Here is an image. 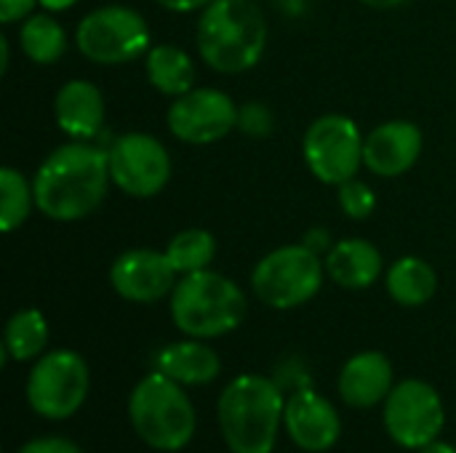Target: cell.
Segmentation results:
<instances>
[{
    "label": "cell",
    "mask_w": 456,
    "mask_h": 453,
    "mask_svg": "<svg viewBox=\"0 0 456 453\" xmlns=\"http://www.w3.org/2000/svg\"><path fill=\"white\" fill-rule=\"evenodd\" d=\"M361 3H366V5H371V8H401L403 3H409V0H361Z\"/></svg>",
    "instance_id": "obj_34"
},
{
    "label": "cell",
    "mask_w": 456,
    "mask_h": 453,
    "mask_svg": "<svg viewBox=\"0 0 456 453\" xmlns=\"http://www.w3.org/2000/svg\"><path fill=\"white\" fill-rule=\"evenodd\" d=\"M88 387L91 374L86 358L75 350H53L35 360L27 376V403L37 417L61 422L83 409Z\"/></svg>",
    "instance_id": "obj_7"
},
{
    "label": "cell",
    "mask_w": 456,
    "mask_h": 453,
    "mask_svg": "<svg viewBox=\"0 0 456 453\" xmlns=\"http://www.w3.org/2000/svg\"><path fill=\"white\" fill-rule=\"evenodd\" d=\"M305 163L323 184H345L363 166V139L358 125L345 115H321L310 123L302 142Z\"/></svg>",
    "instance_id": "obj_10"
},
{
    "label": "cell",
    "mask_w": 456,
    "mask_h": 453,
    "mask_svg": "<svg viewBox=\"0 0 456 453\" xmlns=\"http://www.w3.org/2000/svg\"><path fill=\"white\" fill-rule=\"evenodd\" d=\"M19 43H21V51L35 64H53L67 51V32L53 16L37 13V16H29L21 24Z\"/></svg>",
    "instance_id": "obj_23"
},
{
    "label": "cell",
    "mask_w": 456,
    "mask_h": 453,
    "mask_svg": "<svg viewBox=\"0 0 456 453\" xmlns=\"http://www.w3.org/2000/svg\"><path fill=\"white\" fill-rule=\"evenodd\" d=\"M37 0H0V21L3 24H13L19 19H24Z\"/></svg>",
    "instance_id": "obj_29"
},
{
    "label": "cell",
    "mask_w": 456,
    "mask_h": 453,
    "mask_svg": "<svg viewBox=\"0 0 456 453\" xmlns=\"http://www.w3.org/2000/svg\"><path fill=\"white\" fill-rule=\"evenodd\" d=\"M155 3L166 11H174V13H190L195 8H206L211 0H155Z\"/></svg>",
    "instance_id": "obj_31"
},
{
    "label": "cell",
    "mask_w": 456,
    "mask_h": 453,
    "mask_svg": "<svg viewBox=\"0 0 456 453\" xmlns=\"http://www.w3.org/2000/svg\"><path fill=\"white\" fill-rule=\"evenodd\" d=\"M152 366L155 371L166 374L182 387L211 384L222 371L219 355L208 344H203V339H184V342L166 344L163 350L155 352Z\"/></svg>",
    "instance_id": "obj_18"
},
{
    "label": "cell",
    "mask_w": 456,
    "mask_h": 453,
    "mask_svg": "<svg viewBox=\"0 0 456 453\" xmlns=\"http://www.w3.org/2000/svg\"><path fill=\"white\" fill-rule=\"evenodd\" d=\"M53 115L67 136L88 142L104 128V96L88 80H69L53 99Z\"/></svg>",
    "instance_id": "obj_17"
},
{
    "label": "cell",
    "mask_w": 456,
    "mask_h": 453,
    "mask_svg": "<svg viewBox=\"0 0 456 453\" xmlns=\"http://www.w3.org/2000/svg\"><path fill=\"white\" fill-rule=\"evenodd\" d=\"M385 283H387V294L401 307H422L438 291V275H436V270L425 259H419V256H403V259H398L387 270Z\"/></svg>",
    "instance_id": "obj_20"
},
{
    "label": "cell",
    "mask_w": 456,
    "mask_h": 453,
    "mask_svg": "<svg viewBox=\"0 0 456 453\" xmlns=\"http://www.w3.org/2000/svg\"><path fill=\"white\" fill-rule=\"evenodd\" d=\"M128 419L142 443L163 453L190 446L198 419L184 387L160 371L147 374L128 398Z\"/></svg>",
    "instance_id": "obj_5"
},
{
    "label": "cell",
    "mask_w": 456,
    "mask_h": 453,
    "mask_svg": "<svg viewBox=\"0 0 456 453\" xmlns=\"http://www.w3.org/2000/svg\"><path fill=\"white\" fill-rule=\"evenodd\" d=\"M326 267L321 256L305 243L281 246L270 251L251 275V288L256 299L273 310H294L307 304L323 286Z\"/></svg>",
    "instance_id": "obj_6"
},
{
    "label": "cell",
    "mask_w": 456,
    "mask_h": 453,
    "mask_svg": "<svg viewBox=\"0 0 456 453\" xmlns=\"http://www.w3.org/2000/svg\"><path fill=\"white\" fill-rule=\"evenodd\" d=\"M286 398L278 382L259 374L235 376L219 395L216 417L230 453H273Z\"/></svg>",
    "instance_id": "obj_2"
},
{
    "label": "cell",
    "mask_w": 456,
    "mask_h": 453,
    "mask_svg": "<svg viewBox=\"0 0 456 453\" xmlns=\"http://www.w3.org/2000/svg\"><path fill=\"white\" fill-rule=\"evenodd\" d=\"M35 206L32 184L11 166L0 168V230L13 232L21 227Z\"/></svg>",
    "instance_id": "obj_25"
},
{
    "label": "cell",
    "mask_w": 456,
    "mask_h": 453,
    "mask_svg": "<svg viewBox=\"0 0 456 453\" xmlns=\"http://www.w3.org/2000/svg\"><path fill=\"white\" fill-rule=\"evenodd\" d=\"M313 254H323V251H331L334 246H331V235H329V230H321V227H315V230H310L307 235H305V240H302Z\"/></svg>",
    "instance_id": "obj_30"
},
{
    "label": "cell",
    "mask_w": 456,
    "mask_h": 453,
    "mask_svg": "<svg viewBox=\"0 0 456 453\" xmlns=\"http://www.w3.org/2000/svg\"><path fill=\"white\" fill-rule=\"evenodd\" d=\"M45 11H67V8H72L77 0H37Z\"/></svg>",
    "instance_id": "obj_32"
},
{
    "label": "cell",
    "mask_w": 456,
    "mask_h": 453,
    "mask_svg": "<svg viewBox=\"0 0 456 453\" xmlns=\"http://www.w3.org/2000/svg\"><path fill=\"white\" fill-rule=\"evenodd\" d=\"M385 430L409 451H422L441 438L446 427V409L438 390L422 379H406L393 387L385 400Z\"/></svg>",
    "instance_id": "obj_9"
},
{
    "label": "cell",
    "mask_w": 456,
    "mask_h": 453,
    "mask_svg": "<svg viewBox=\"0 0 456 453\" xmlns=\"http://www.w3.org/2000/svg\"><path fill=\"white\" fill-rule=\"evenodd\" d=\"M238 125L235 101L216 88H192L168 109V128L179 142L214 144Z\"/></svg>",
    "instance_id": "obj_12"
},
{
    "label": "cell",
    "mask_w": 456,
    "mask_h": 453,
    "mask_svg": "<svg viewBox=\"0 0 456 453\" xmlns=\"http://www.w3.org/2000/svg\"><path fill=\"white\" fill-rule=\"evenodd\" d=\"M422 155V131L409 120L377 125L363 139V166L385 179L406 174Z\"/></svg>",
    "instance_id": "obj_15"
},
{
    "label": "cell",
    "mask_w": 456,
    "mask_h": 453,
    "mask_svg": "<svg viewBox=\"0 0 456 453\" xmlns=\"http://www.w3.org/2000/svg\"><path fill=\"white\" fill-rule=\"evenodd\" d=\"M75 43L77 51L96 64H126L150 51V29L139 11L104 5L80 19Z\"/></svg>",
    "instance_id": "obj_8"
},
{
    "label": "cell",
    "mask_w": 456,
    "mask_h": 453,
    "mask_svg": "<svg viewBox=\"0 0 456 453\" xmlns=\"http://www.w3.org/2000/svg\"><path fill=\"white\" fill-rule=\"evenodd\" d=\"M326 272L329 278L350 291L371 288L382 275V254L374 243L363 238L339 240L326 254Z\"/></svg>",
    "instance_id": "obj_19"
},
{
    "label": "cell",
    "mask_w": 456,
    "mask_h": 453,
    "mask_svg": "<svg viewBox=\"0 0 456 453\" xmlns=\"http://www.w3.org/2000/svg\"><path fill=\"white\" fill-rule=\"evenodd\" d=\"M48 344V323L40 310L27 307L8 318L3 334V363L11 358L16 363H27L40 358Z\"/></svg>",
    "instance_id": "obj_22"
},
{
    "label": "cell",
    "mask_w": 456,
    "mask_h": 453,
    "mask_svg": "<svg viewBox=\"0 0 456 453\" xmlns=\"http://www.w3.org/2000/svg\"><path fill=\"white\" fill-rule=\"evenodd\" d=\"M419 453H456L452 443H444V441H433L430 446H425Z\"/></svg>",
    "instance_id": "obj_33"
},
{
    "label": "cell",
    "mask_w": 456,
    "mask_h": 453,
    "mask_svg": "<svg viewBox=\"0 0 456 453\" xmlns=\"http://www.w3.org/2000/svg\"><path fill=\"white\" fill-rule=\"evenodd\" d=\"M16 453H83V449L67 438H35Z\"/></svg>",
    "instance_id": "obj_28"
},
{
    "label": "cell",
    "mask_w": 456,
    "mask_h": 453,
    "mask_svg": "<svg viewBox=\"0 0 456 453\" xmlns=\"http://www.w3.org/2000/svg\"><path fill=\"white\" fill-rule=\"evenodd\" d=\"M110 179L107 152L75 139L40 163L32 179L35 206L51 222H80L102 206Z\"/></svg>",
    "instance_id": "obj_1"
},
{
    "label": "cell",
    "mask_w": 456,
    "mask_h": 453,
    "mask_svg": "<svg viewBox=\"0 0 456 453\" xmlns=\"http://www.w3.org/2000/svg\"><path fill=\"white\" fill-rule=\"evenodd\" d=\"M283 427L297 449L307 453H323L337 446L342 435V419L331 400L310 387H302L286 398Z\"/></svg>",
    "instance_id": "obj_14"
},
{
    "label": "cell",
    "mask_w": 456,
    "mask_h": 453,
    "mask_svg": "<svg viewBox=\"0 0 456 453\" xmlns=\"http://www.w3.org/2000/svg\"><path fill=\"white\" fill-rule=\"evenodd\" d=\"M337 387L350 409H374L393 392V363L377 350L358 352L342 366Z\"/></svg>",
    "instance_id": "obj_16"
},
{
    "label": "cell",
    "mask_w": 456,
    "mask_h": 453,
    "mask_svg": "<svg viewBox=\"0 0 456 453\" xmlns=\"http://www.w3.org/2000/svg\"><path fill=\"white\" fill-rule=\"evenodd\" d=\"M176 270L168 262L166 251H150V248H134L115 259L110 270V283L115 294L134 304H152L176 288Z\"/></svg>",
    "instance_id": "obj_13"
},
{
    "label": "cell",
    "mask_w": 456,
    "mask_h": 453,
    "mask_svg": "<svg viewBox=\"0 0 456 453\" xmlns=\"http://www.w3.org/2000/svg\"><path fill=\"white\" fill-rule=\"evenodd\" d=\"M200 59L224 75L259 64L267 45V21L254 0H211L195 29Z\"/></svg>",
    "instance_id": "obj_3"
},
{
    "label": "cell",
    "mask_w": 456,
    "mask_h": 453,
    "mask_svg": "<svg viewBox=\"0 0 456 453\" xmlns=\"http://www.w3.org/2000/svg\"><path fill=\"white\" fill-rule=\"evenodd\" d=\"M214 254H216L214 235L208 230H198V227L182 230L166 246V256H168V262L174 264V270L179 275L208 270V264L214 262Z\"/></svg>",
    "instance_id": "obj_24"
},
{
    "label": "cell",
    "mask_w": 456,
    "mask_h": 453,
    "mask_svg": "<svg viewBox=\"0 0 456 453\" xmlns=\"http://www.w3.org/2000/svg\"><path fill=\"white\" fill-rule=\"evenodd\" d=\"M238 128L246 136H254V139L270 136V131H273V112H270V107L259 104V101H248V104L238 107Z\"/></svg>",
    "instance_id": "obj_27"
},
{
    "label": "cell",
    "mask_w": 456,
    "mask_h": 453,
    "mask_svg": "<svg viewBox=\"0 0 456 453\" xmlns=\"http://www.w3.org/2000/svg\"><path fill=\"white\" fill-rule=\"evenodd\" d=\"M243 291L224 275L200 270L182 275L171 291V318L190 339H216L235 331L246 318Z\"/></svg>",
    "instance_id": "obj_4"
},
{
    "label": "cell",
    "mask_w": 456,
    "mask_h": 453,
    "mask_svg": "<svg viewBox=\"0 0 456 453\" xmlns=\"http://www.w3.org/2000/svg\"><path fill=\"white\" fill-rule=\"evenodd\" d=\"M8 69V40L0 37V72Z\"/></svg>",
    "instance_id": "obj_35"
},
{
    "label": "cell",
    "mask_w": 456,
    "mask_h": 453,
    "mask_svg": "<svg viewBox=\"0 0 456 453\" xmlns=\"http://www.w3.org/2000/svg\"><path fill=\"white\" fill-rule=\"evenodd\" d=\"M110 176L131 198H155L171 179V158L150 133H123L110 150Z\"/></svg>",
    "instance_id": "obj_11"
},
{
    "label": "cell",
    "mask_w": 456,
    "mask_h": 453,
    "mask_svg": "<svg viewBox=\"0 0 456 453\" xmlns=\"http://www.w3.org/2000/svg\"><path fill=\"white\" fill-rule=\"evenodd\" d=\"M147 77L166 96H182L192 91L195 64L190 53L179 45L163 43L147 51Z\"/></svg>",
    "instance_id": "obj_21"
},
{
    "label": "cell",
    "mask_w": 456,
    "mask_h": 453,
    "mask_svg": "<svg viewBox=\"0 0 456 453\" xmlns=\"http://www.w3.org/2000/svg\"><path fill=\"white\" fill-rule=\"evenodd\" d=\"M339 208L345 211V216H350L353 222H363L374 214L377 208V195L366 182L350 179L345 184H339Z\"/></svg>",
    "instance_id": "obj_26"
}]
</instances>
